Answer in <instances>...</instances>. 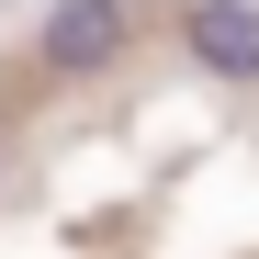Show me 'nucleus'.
I'll return each instance as SVG.
<instances>
[{"label":"nucleus","mask_w":259,"mask_h":259,"mask_svg":"<svg viewBox=\"0 0 259 259\" xmlns=\"http://www.w3.org/2000/svg\"><path fill=\"white\" fill-rule=\"evenodd\" d=\"M34 46H46V68H113L124 57V0H57Z\"/></svg>","instance_id":"nucleus-2"},{"label":"nucleus","mask_w":259,"mask_h":259,"mask_svg":"<svg viewBox=\"0 0 259 259\" xmlns=\"http://www.w3.org/2000/svg\"><path fill=\"white\" fill-rule=\"evenodd\" d=\"M181 57L203 79H259V0H192L181 12Z\"/></svg>","instance_id":"nucleus-1"}]
</instances>
